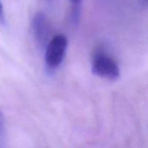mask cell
Wrapping results in <instances>:
<instances>
[{"instance_id": "cell-7", "label": "cell", "mask_w": 148, "mask_h": 148, "mask_svg": "<svg viewBox=\"0 0 148 148\" xmlns=\"http://www.w3.org/2000/svg\"><path fill=\"white\" fill-rule=\"evenodd\" d=\"M143 1V4H146V5H148V0H141Z\"/></svg>"}, {"instance_id": "cell-2", "label": "cell", "mask_w": 148, "mask_h": 148, "mask_svg": "<svg viewBox=\"0 0 148 148\" xmlns=\"http://www.w3.org/2000/svg\"><path fill=\"white\" fill-rule=\"evenodd\" d=\"M92 72L100 77L115 80L120 76L119 65L113 58L99 52L95 55L92 64Z\"/></svg>"}, {"instance_id": "cell-6", "label": "cell", "mask_w": 148, "mask_h": 148, "mask_svg": "<svg viewBox=\"0 0 148 148\" xmlns=\"http://www.w3.org/2000/svg\"><path fill=\"white\" fill-rule=\"evenodd\" d=\"M6 23V18H5V14H4V7H3L2 3H1V0H0V24L4 25Z\"/></svg>"}, {"instance_id": "cell-4", "label": "cell", "mask_w": 148, "mask_h": 148, "mask_svg": "<svg viewBox=\"0 0 148 148\" xmlns=\"http://www.w3.org/2000/svg\"><path fill=\"white\" fill-rule=\"evenodd\" d=\"M72 8V18L74 23H77L79 22L81 13L82 0H69Z\"/></svg>"}, {"instance_id": "cell-5", "label": "cell", "mask_w": 148, "mask_h": 148, "mask_svg": "<svg viewBox=\"0 0 148 148\" xmlns=\"http://www.w3.org/2000/svg\"><path fill=\"white\" fill-rule=\"evenodd\" d=\"M5 123L2 113L0 111V146L2 145L5 140Z\"/></svg>"}, {"instance_id": "cell-1", "label": "cell", "mask_w": 148, "mask_h": 148, "mask_svg": "<svg viewBox=\"0 0 148 148\" xmlns=\"http://www.w3.org/2000/svg\"><path fill=\"white\" fill-rule=\"evenodd\" d=\"M68 46L67 38L64 35H56L52 38L46 48L45 62L50 70L59 67L63 61Z\"/></svg>"}, {"instance_id": "cell-3", "label": "cell", "mask_w": 148, "mask_h": 148, "mask_svg": "<svg viewBox=\"0 0 148 148\" xmlns=\"http://www.w3.org/2000/svg\"><path fill=\"white\" fill-rule=\"evenodd\" d=\"M32 28L36 43L40 49L47 46L49 43L50 28L47 17L41 12L36 13L32 20Z\"/></svg>"}]
</instances>
